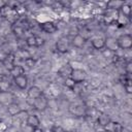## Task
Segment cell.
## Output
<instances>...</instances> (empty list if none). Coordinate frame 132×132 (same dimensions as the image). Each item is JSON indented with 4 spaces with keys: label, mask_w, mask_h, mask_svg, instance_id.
<instances>
[{
    "label": "cell",
    "mask_w": 132,
    "mask_h": 132,
    "mask_svg": "<svg viewBox=\"0 0 132 132\" xmlns=\"http://www.w3.org/2000/svg\"><path fill=\"white\" fill-rule=\"evenodd\" d=\"M39 27H40V29H41L43 32H45V33H47V34H54V33L57 32V30H58L57 25H56L54 22H50V21L41 23V24L39 25Z\"/></svg>",
    "instance_id": "8"
},
{
    "label": "cell",
    "mask_w": 132,
    "mask_h": 132,
    "mask_svg": "<svg viewBox=\"0 0 132 132\" xmlns=\"http://www.w3.org/2000/svg\"><path fill=\"white\" fill-rule=\"evenodd\" d=\"M63 132H71V131H63Z\"/></svg>",
    "instance_id": "35"
},
{
    "label": "cell",
    "mask_w": 132,
    "mask_h": 132,
    "mask_svg": "<svg viewBox=\"0 0 132 132\" xmlns=\"http://www.w3.org/2000/svg\"><path fill=\"white\" fill-rule=\"evenodd\" d=\"M124 16H126L127 19H129V20H131V5L130 4H128V3H124L122 6H121V8H120V10H119Z\"/></svg>",
    "instance_id": "21"
},
{
    "label": "cell",
    "mask_w": 132,
    "mask_h": 132,
    "mask_svg": "<svg viewBox=\"0 0 132 132\" xmlns=\"http://www.w3.org/2000/svg\"><path fill=\"white\" fill-rule=\"evenodd\" d=\"M25 29L22 27V26H20V25H18V24H14L12 27H11V32H12V34L16 37V38H22L23 36H24V34H25Z\"/></svg>",
    "instance_id": "18"
},
{
    "label": "cell",
    "mask_w": 132,
    "mask_h": 132,
    "mask_svg": "<svg viewBox=\"0 0 132 132\" xmlns=\"http://www.w3.org/2000/svg\"><path fill=\"white\" fill-rule=\"evenodd\" d=\"M29 57H31L30 54H29V52H27V51H25V50H21V51L19 52V58H21V59H23V60H26V59L29 58Z\"/></svg>",
    "instance_id": "29"
},
{
    "label": "cell",
    "mask_w": 132,
    "mask_h": 132,
    "mask_svg": "<svg viewBox=\"0 0 132 132\" xmlns=\"http://www.w3.org/2000/svg\"><path fill=\"white\" fill-rule=\"evenodd\" d=\"M26 44L29 47H36V36L31 35L26 38Z\"/></svg>",
    "instance_id": "24"
},
{
    "label": "cell",
    "mask_w": 132,
    "mask_h": 132,
    "mask_svg": "<svg viewBox=\"0 0 132 132\" xmlns=\"http://www.w3.org/2000/svg\"><path fill=\"white\" fill-rule=\"evenodd\" d=\"M114 54L116 53H113V52H111V51H109V50H107V48H105V50H103L102 51V55L104 56V58H108V59H112L113 57H114Z\"/></svg>",
    "instance_id": "28"
},
{
    "label": "cell",
    "mask_w": 132,
    "mask_h": 132,
    "mask_svg": "<svg viewBox=\"0 0 132 132\" xmlns=\"http://www.w3.org/2000/svg\"><path fill=\"white\" fill-rule=\"evenodd\" d=\"M9 73L12 77H16L20 75L25 74V68L22 65H14L11 70H9Z\"/></svg>",
    "instance_id": "19"
},
{
    "label": "cell",
    "mask_w": 132,
    "mask_h": 132,
    "mask_svg": "<svg viewBox=\"0 0 132 132\" xmlns=\"http://www.w3.org/2000/svg\"><path fill=\"white\" fill-rule=\"evenodd\" d=\"M86 41H87V39H86L80 33H78L77 35L73 36V38H72V40H71V43H72V45H73L74 47H76V48H81V47L85 45Z\"/></svg>",
    "instance_id": "13"
},
{
    "label": "cell",
    "mask_w": 132,
    "mask_h": 132,
    "mask_svg": "<svg viewBox=\"0 0 132 132\" xmlns=\"http://www.w3.org/2000/svg\"><path fill=\"white\" fill-rule=\"evenodd\" d=\"M22 111H23V110H22L20 104L16 103V102H14V103H12V104H10V105L7 106V112H8V114H9L10 117L19 116Z\"/></svg>",
    "instance_id": "14"
},
{
    "label": "cell",
    "mask_w": 132,
    "mask_h": 132,
    "mask_svg": "<svg viewBox=\"0 0 132 132\" xmlns=\"http://www.w3.org/2000/svg\"><path fill=\"white\" fill-rule=\"evenodd\" d=\"M75 84H76V82H75V81H74L70 76H69V77H66V78L64 79V85H65L68 89H70L71 91H72V89L74 88Z\"/></svg>",
    "instance_id": "26"
},
{
    "label": "cell",
    "mask_w": 132,
    "mask_h": 132,
    "mask_svg": "<svg viewBox=\"0 0 132 132\" xmlns=\"http://www.w3.org/2000/svg\"><path fill=\"white\" fill-rule=\"evenodd\" d=\"M123 125L118 123V122H112L110 121L105 127H104V131L105 132H121L123 129Z\"/></svg>",
    "instance_id": "12"
},
{
    "label": "cell",
    "mask_w": 132,
    "mask_h": 132,
    "mask_svg": "<svg viewBox=\"0 0 132 132\" xmlns=\"http://www.w3.org/2000/svg\"><path fill=\"white\" fill-rule=\"evenodd\" d=\"M86 108L84 105L78 104V103H71L69 105V112L75 117H84L86 112Z\"/></svg>",
    "instance_id": "6"
},
{
    "label": "cell",
    "mask_w": 132,
    "mask_h": 132,
    "mask_svg": "<svg viewBox=\"0 0 132 132\" xmlns=\"http://www.w3.org/2000/svg\"><path fill=\"white\" fill-rule=\"evenodd\" d=\"M91 44L95 50H102V48L105 47V38L95 37L91 40Z\"/></svg>",
    "instance_id": "17"
},
{
    "label": "cell",
    "mask_w": 132,
    "mask_h": 132,
    "mask_svg": "<svg viewBox=\"0 0 132 132\" xmlns=\"http://www.w3.org/2000/svg\"><path fill=\"white\" fill-rule=\"evenodd\" d=\"M2 61V64L4 65V67L9 71L12 69V67L15 65L14 64V61H15V54L13 53H8L5 55V57L1 60Z\"/></svg>",
    "instance_id": "7"
},
{
    "label": "cell",
    "mask_w": 132,
    "mask_h": 132,
    "mask_svg": "<svg viewBox=\"0 0 132 132\" xmlns=\"http://www.w3.org/2000/svg\"><path fill=\"white\" fill-rule=\"evenodd\" d=\"M24 62H25V65H26L28 68H33V67L36 65L37 60L34 59L33 57H29V58H27L26 60H24Z\"/></svg>",
    "instance_id": "25"
},
{
    "label": "cell",
    "mask_w": 132,
    "mask_h": 132,
    "mask_svg": "<svg viewBox=\"0 0 132 132\" xmlns=\"http://www.w3.org/2000/svg\"><path fill=\"white\" fill-rule=\"evenodd\" d=\"M1 91H2V90H1V87H0V92H1Z\"/></svg>",
    "instance_id": "36"
},
{
    "label": "cell",
    "mask_w": 132,
    "mask_h": 132,
    "mask_svg": "<svg viewBox=\"0 0 132 132\" xmlns=\"http://www.w3.org/2000/svg\"><path fill=\"white\" fill-rule=\"evenodd\" d=\"M105 48L116 53L118 52L120 48L118 46V42H117V38L114 37H107L105 38Z\"/></svg>",
    "instance_id": "11"
},
{
    "label": "cell",
    "mask_w": 132,
    "mask_h": 132,
    "mask_svg": "<svg viewBox=\"0 0 132 132\" xmlns=\"http://www.w3.org/2000/svg\"><path fill=\"white\" fill-rule=\"evenodd\" d=\"M41 95H43V92H42V90H41L39 87H37V86H32V87H30L29 90L27 91V96H28V98H30V99H32V100H34V99L40 97Z\"/></svg>",
    "instance_id": "9"
},
{
    "label": "cell",
    "mask_w": 132,
    "mask_h": 132,
    "mask_svg": "<svg viewBox=\"0 0 132 132\" xmlns=\"http://www.w3.org/2000/svg\"><path fill=\"white\" fill-rule=\"evenodd\" d=\"M0 123H1V120H0Z\"/></svg>",
    "instance_id": "37"
},
{
    "label": "cell",
    "mask_w": 132,
    "mask_h": 132,
    "mask_svg": "<svg viewBox=\"0 0 132 132\" xmlns=\"http://www.w3.org/2000/svg\"><path fill=\"white\" fill-rule=\"evenodd\" d=\"M70 40L68 36H61L56 42V50L60 54H66L70 47Z\"/></svg>",
    "instance_id": "2"
},
{
    "label": "cell",
    "mask_w": 132,
    "mask_h": 132,
    "mask_svg": "<svg viewBox=\"0 0 132 132\" xmlns=\"http://www.w3.org/2000/svg\"><path fill=\"white\" fill-rule=\"evenodd\" d=\"M7 4V2H5V1H3V0H0V8H2L3 6H5Z\"/></svg>",
    "instance_id": "34"
},
{
    "label": "cell",
    "mask_w": 132,
    "mask_h": 132,
    "mask_svg": "<svg viewBox=\"0 0 132 132\" xmlns=\"http://www.w3.org/2000/svg\"><path fill=\"white\" fill-rule=\"evenodd\" d=\"M26 124L32 128H37L40 125V120L36 114H29L26 119Z\"/></svg>",
    "instance_id": "16"
},
{
    "label": "cell",
    "mask_w": 132,
    "mask_h": 132,
    "mask_svg": "<svg viewBox=\"0 0 132 132\" xmlns=\"http://www.w3.org/2000/svg\"><path fill=\"white\" fill-rule=\"evenodd\" d=\"M70 77L76 84H82L87 78V72L82 69H79V68H76V69L73 68V70L70 74Z\"/></svg>",
    "instance_id": "5"
},
{
    "label": "cell",
    "mask_w": 132,
    "mask_h": 132,
    "mask_svg": "<svg viewBox=\"0 0 132 132\" xmlns=\"http://www.w3.org/2000/svg\"><path fill=\"white\" fill-rule=\"evenodd\" d=\"M32 106H33L34 109H36L38 111H43L48 106V99L44 95H41L40 97H38V98L33 100Z\"/></svg>",
    "instance_id": "3"
},
{
    "label": "cell",
    "mask_w": 132,
    "mask_h": 132,
    "mask_svg": "<svg viewBox=\"0 0 132 132\" xmlns=\"http://www.w3.org/2000/svg\"><path fill=\"white\" fill-rule=\"evenodd\" d=\"M72 70H73V68L70 66V64H65V65H63V66L58 70L57 74H59L60 76L66 78V77H69V76H70Z\"/></svg>",
    "instance_id": "15"
},
{
    "label": "cell",
    "mask_w": 132,
    "mask_h": 132,
    "mask_svg": "<svg viewBox=\"0 0 132 132\" xmlns=\"http://www.w3.org/2000/svg\"><path fill=\"white\" fill-rule=\"evenodd\" d=\"M15 97L14 95L9 91H1L0 92V104L3 106H8L12 103H14Z\"/></svg>",
    "instance_id": "4"
},
{
    "label": "cell",
    "mask_w": 132,
    "mask_h": 132,
    "mask_svg": "<svg viewBox=\"0 0 132 132\" xmlns=\"http://www.w3.org/2000/svg\"><path fill=\"white\" fill-rule=\"evenodd\" d=\"M32 132H43V130H42V128H40V127H37V128H34Z\"/></svg>",
    "instance_id": "33"
},
{
    "label": "cell",
    "mask_w": 132,
    "mask_h": 132,
    "mask_svg": "<svg viewBox=\"0 0 132 132\" xmlns=\"http://www.w3.org/2000/svg\"><path fill=\"white\" fill-rule=\"evenodd\" d=\"M44 44V39L40 36H36V47H40Z\"/></svg>",
    "instance_id": "31"
},
{
    "label": "cell",
    "mask_w": 132,
    "mask_h": 132,
    "mask_svg": "<svg viewBox=\"0 0 132 132\" xmlns=\"http://www.w3.org/2000/svg\"><path fill=\"white\" fill-rule=\"evenodd\" d=\"M125 3V1H109L106 3V9L110 10H120L121 6Z\"/></svg>",
    "instance_id": "22"
},
{
    "label": "cell",
    "mask_w": 132,
    "mask_h": 132,
    "mask_svg": "<svg viewBox=\"0 0 132 132\" xmlns=\"http://www.w3.org/2000/svg\"><path fill=\"white\" fill-rule=\"evenodd\" d=\"M124 89L126 90V92L128 94H131L132 93V80L131 79H129L128 82L126 85H124Z\"/></svg>",
    "instance_id": "30"
},
{
    "label": "cell",
    "mask_w": 132,
    "mask_h": 132,
    "mask_svg": "<svg viewBox=\"0 0 132 132\" xmlns=\"http://www.w3.org/2000/svg\"><path fill=\"white\" fill-rule=\"evenodd\" d=\"M117 42H118V46L120 50L128 51L132 47V36L129 33L122 34L117 38Z\"/></svg>",
    "instance_id": "1"
},
{
    "label": "cell",
    "mask_w": 132,
    "mask_h": 132,
    "mask_svg": "<svg viewBox=\"0 0 132 132\" xmlns=\"http://www.w3.org/2000/svg\"><path fill=\"white\" fill-rule=\"evenodd\" d=\"M13 82L14 85L21 89V90H25L28 86V78L25 74L23 75H20V76H16V77H13Z\"/></svg>",
    "instance_id": "10"
},
{
    "label": "cell",
    "mask_w": 132,
    "mask_h": 132,
    "mask_svg": "<svg viewBox=\"0 0 132 132\" xmlns=\"http://www.w3.org/2000/svg\"><path fill=\"white\" fill-rule=\"evenodd\" d=\"M132 73V62L129 60L125 63V74L130 75Z\"/></svg>",
    "instance_id": "27"
},
{
    "label": "cell",
    "mask_w": 132,
    "mask_h": 132,
    "mask_svg": "<svg viewBox=\"0 0 132 132\" xmlns=\"http://www.w3.org/2000/svg\"><path fill=\"white\" fill-rule=\"evenodd\" d=\"M72 91H73L74 93H76V94H79V93L82 91V89H81V84H75V86H74V88L72 89Z\"/></svg>",
    "instance_id": "32"
},
{
    "label": "cell",
    "mask_w": 132,
    "mask_h": 132,
    "mask_svg": "<svg viewBox=\"0 0 132 132\" xmlns=\"http://www.w3.org/2000/svg\"><path fill=\"white\" fill-rule=\"evenodd\" d=\"M110 121H111V120H110L109 116L106 114V113H103V112H100V114H99L98 118H97V123H98L101 127H103V128H104Z\"/></svg>",
    "instance_id": "20"
},
{
    "label": "cell",
    "mask_w": 132,
    "mask_h": 132,
    "mask_svg": "<svg viewBox=\"0 0 132 132\" xmlns=\"http://www.w3.org/2000/svg\"><path fill=\"white\" fill-rule=\"evenodd\" d=\"M129 23H130V20H129V19H127L126 16H124L123 14H121V13H120L116 24H117V25H119V27H125V26H127Z\"/></svg>",
    "instance_id": "23"
}]
</instances>
